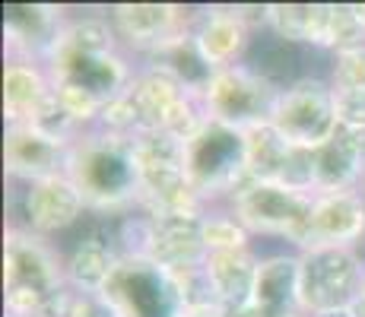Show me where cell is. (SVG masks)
<instances>
[{
    "instance_id": "obj_1",
    "label": "cell",
    "mask_w": 365,
    "mask_h": 317,
    "mask_svg": "<svg viewBox=\"0 0 365 317\" xmlns=\"http://www.w3.org/2000/svg\"><path fill=\"white\" fill-rule=\"evenodd\" d=\"M67 175L83 190L89 213H124L140 203L133 140L83 130L70 146Z\"/></svg>"
},
{
    "instance_id": "obj_2",
    "label": "cell",
    "mask_w": 365,
    "mask_h": 317,
    "mask_svg": "<svg viewBox=\"0 0 365 317\" xmlns=\"http://www.w3.org/2000/svg\"><path fill=\"white\" fill-rule=\"evenodd\" d=\"M6 317H23L54 301L67 289L64 257L51 241L10 225L4 244Z\"/></svg>"
},
{
    "instance_id": "obj_3",
    "label": "cell",
    "mask_w": 365,
    "mask_h": 317,
    "mask_svg": "<svg viewBox=\"0 0 365 317\" xmlns=\"http://www.w3.org/2000/svg\"><path fill=\"white\" fill-rule=\"evenodd\" d=\"M312 194H299L279 181H245L222 207L232 209V216L251 235L277 238L296 251L312 216Z\"/></svg>"
},
{
    "instance_id": "obj_4",
    "label": "cell",
    "mask_w": 365,
    "mask_h": 317,
    "mask_svg": "<svg viewBox=\"0 0 365 317\" xmlns=\"http://www.w3.org/2000/svg\"><path fill=\"white\" fill-rule=\"evenodd\" d=\"M187 175L210 207H222L248 178L245 137L235 127L207 121L187 143Z\"/></svg>"
},
{
    "instance_id": "obj_5",
    "label": "cell",
    "mask_w": 365,
    "mask_h": 317,
    "mask_svg": "<svg viewBox=\"0 0 365 317\" xmlns=\"http://www.w3.org/2000/svg\"><path fill=\"white\" fill-rule=\"evenodd\" d=\"M365 283V260L356 248L299 251V305L305 314L353 305Z\"/></svg>"
},
{
    "instance_id": "obj_6",
    "label": "cell",
    "mask_w": 365,
    "mask_h": 317,
    "mask_svg": "<svg viewBox=\"0 0 365 317\" xmlns=\"http://www.w3.org/2000/svg\"><path fill=\"white\" fill-rule=\"evenodd\" d=\"M270 124L292 146H308V150L324 146L340 130L331 80L314 73L289 86L286 93H279L270 111Z\"/></svg>"
},
{
    "instance_id": "obj_7",
    "label": "cell",
    "mask_w": 365,
    "mask_h": 317,
    "mask_svg": "<svg viewBox=\"0 0 365 317\" xmlns=\"http://www.w3.org/2000/svg\"><path fill=\"white\" fill-rule=\"evenodd\" d=\"M13 207H16V216H19V222L13 225L45 238V241L83 225L89 216L86 197L73 185L70 175H54V178L35 181V185H23L16 190V203Z\"/></svg>"
},
{
    "instance_id": "obj_8",
    "label": "cell",
    "mask_w": 365,
    "mask_h": 317,
    "mask_svg": "<svg viewBox=\"0 0 365 317\" xmlns=\"http://www.w3.org/2000/svg\"><path fill=\"white\" fill-rule=\"evenodd\" d=\"M102 298L118 317H178L181 301L165 270L140 257H121Z\"/></svg>"
},
{
    "instance_id": "obj_9",
    "label": "cell",
    "mask_w": 365,
    "mask_h": 317,
    "mask_svg": "<svg viewBox=\"0 0 365 317\" xmlns=\"http://www.w3.org/2000/svg\"><path fill=\"white\" fill-rule=\"evenodd\" d=\"M277 89L267 86L261 76H255L248 67L235 63V67L216 70L210 86L203 89L200 102L210 121H220L235 130L255 127L270 121L273 102H277Z\"/></svg>"
},
{
    "instance_id": "obj_10",
    "label": "cell",
    "mask_w": 365,
    "mask_h": 317,
    "mask_svg": "<svg viewBox=\"0 0 365 317\" xmlns=\"http://www.w3.org/2000/svg\"><path fill=\"white\" fill-rule=\"evenodd\" d=\"M105 13L121 41V51L130 58H146L168 35L191 26L197 16V10L178 4H115Z\"/></svg>"
},
{
    "instance_id": "obj_11",
    "label": "cell",
    "mask_w": 365,
    "mask_h": 317,
    "mask_svg": "<svg viewBox=\"0 0 365 317\" xmlns=\"http://www.w3.org/2000/svg\"><path fill=\"white\" fill-rule=\"evenodd\" d=\"M365 241V194L359 190H336L314 194L312 216L296 251L308 248H359Z\"/></svg>"
},
{
    "instance_id": "obj_12",
    "label": "cell",
    "mask_w": 365,
    "mask_h": 317,
    "mask_svg": "<svg viewBox=\"0 0 365 317\" xmlns=\"http://www.w3.org/2000/svg\"><path fill=\"white\" fill-rule=\"evenodd\" d=\"M67 140H58L51 133L38 130L32 124H6L4 137V165L10 181L16 185H35V181L67 175L70 162Z\"/></svg>"
},
{
    "instance_id": "obj_13",
    "label": "cell",
    "mask_w": 365,
    "mask_h": 317,
    "mask_svg": "<svg viewBox=\"0 0 365 317\" xmlns=\"http://www.w3.org/2000/svg\"><path fill=\"white\" fill-rule=\"evenodd\" d=\"M64 6L51 4H10L4 16V38L10 61L48 63L64 32Z\"/></svg>"
},
{
    "instance_id": "obj_14",
    "label": "cell",
    "mask_w": 365,
    "mask_h": 317,
    "mask_svg": "<svg viewBox=\"0 0 365 317\" xmlns=\"http://www.w3.org/2000/svg\"><path fill=\"white\" fill-rule=\"evenodd\" d=\"M299 311V251H277L257 264L251 301L226 317H292Z\"/></svg>"
},
{
    "instance_id": "obj_15",
    "label": "cell",
    "mask_w": 365,
    "mask_h": 317,
    "mask_svg": "<svg viewBox=\"0 0 365 317\" xmlns=\"http://www.w3.org/2000/svg\"><path fill=\"white\" fill-rule=\"evenodd\" d=\"M194 38H197L200 54L213 70H226L245 61L255 38V29L242 19L235 6H197L194 16Z\"/></svg>"
},
{
    "instance_id": "obj_16",
    "label": "cell",
    "mask_w": 365,
    "mask_h": 317,
    "mask_svg": "<svg viewBox=\"0 0 365 317\" xmlns=\"http://www.w3.org/2000/svg\"><path fill=\"white\" fill-rule=\"evenodd\" d=\"M318 51L299 45V41H289L283 35H277L273 29H261L251 38V48L245 54L242 67H248L255 76H261L267 86H273L277 93H286L289 86L302 83L312 73V58Z\"/></svg>"
},
{
    "instance_id": "obj_17",
    "label": "cell",
    "mask_w": 365,
    "mask_h": 317,
    "mask_svg": "<svg viewBox=\"0 0 365 317\" xmlns=\"http://www.w3.org/2000/svg\"><path fill=\"white\" fill-rule=\"evenodd\" d=\"M207 257L203 244V213H153L146 260L172 273L200 264Z\"/></svg>"
},
{
    "instance_id": "obj_18",
    "label": "cell",
    "mask_w": 365,
    "mask_h": 317,
    "mask_svg": "<svg viewBox=\"0 0 365 317\" xmlns=\"http://www.w3.org/2000/svg\"><path fill=\"white\" fill-rule=\"evenodd\" d=\"M83 225H86V232L64 254V279L70 289H80V292H102L108 286L111 273L121 264V254L115 251V244L102 232L96 213H89Z\"/></svg>"
},
{
    "instance_id": "obj_19",
    "label": "cell",
    "mask_w": 365,
    "mask_h": 317,
    "mask_svg": "<svg viewBox=\"0 0 365 317\" xmlns=\"http://www.w3.org/2000/svg\"><path fill=\"white\" fill-rule=\"evenodd\" d=\"M128 95H130L133 111H137L140 133H159L165 130L168 118L178 108L181 98L187 95V89L172 73H165V70L140 67L128 86Z\"/></svg>"
},
{
    "instance_id": "obj_20",
    "label": "cell",
    "mask_w": 365,
    "mask_h": 317,
    "mask_svg": "<svg viewBox=\"0 0 365 317\" xmlns=\"http://www.w3.org/2000/svg\"><path fill=\"white\" fill-rule=\"evenodd\" d=\"M257 264H261V254H255V248L251 251H213L203 257V270L210 276V286H213L222 314L242 311L251 301Z\"/></svg>"
},
{
    "instance_id": "obj_21",
    "label": "cell",
    "mask_w": 365,
    "mask_h": 317,
    "mask_svg": "<svg viewBox=\"0 0 365 317\" xmlns=\"http://www.w3.org/2000/svg\"><path fill=\"white\" fill-rule=\"evenodd\" d=\"M54 95V80L45 63L6 61L4 67V111L6 124H32Z\"/></svg>"
},
{
    "instance_id": "obj_22",
    "label": "cell",
    "mask_w": 365,
    "mask_h": 317,
    "mask_svg": "<svg viewBox=\"0 0 365 317\" xmlns=\"http://www.w3.org/2000/svg\"><path fill=\"white\" fill-rule=\"evenodd\" d=\"M194 26V23H191ZM185 26L175 35H168L159 48H153L150 54L143 58V67H156L172 73L187 93L203 95V89L210 86V80L216 76V70L207 63V58L200 54L197 38H194V29Z\"/></svg>"
},
{
    "instance_id": "obj_23",
    "label": "cell",
    "mask_w": 365,
    "mask_h": 317,
    "mask_svg": "<svg viewBox=\"0 0 365 317\" xmlns=\"http://www.w3.org/2000/svg\"><path fill=\"white\" fill-rule=\"evenodd\" d=\"M314 156H318V194H336V190L362 187L365 159L353 146L346 127H340L324 146H318Z\"/></svg>"
},
{
    "instance_id": "obj_24",
    "label": "cell",
    "mask_w": 365,
    "mask_h": 317,
    "mask_svg": "<svg viewBox=\"0 0 365 317\" xmlns=\"http://www.w3.org/2000/svg\"><path fill=\"white\" fill-rule=\"evenodd\" d=\"M245 162H248V178L251 181H279L289 156L292 143L277 130L270 121L245 127Z\"/></svg>"
},
{
    "instance_id": "obj_25",
    "label": "cell",
    "mask_w": 365,
    "mask_h": 317,
    "mask_svg": "<svg viewBox=\"0 0 365 317\" xmlns=\"http://www.w3.org/2000/svg\"><path fill=\"white\" fill-rule=\"evenodd\" d=\"M203 244H207V254L251 251L255 248V235L235 219L229 207H210L203 213Z\"/></svg>"
},
{
    "instance_id": "obj_26",
    "label": "cell",
    "mask_w": 365,
    "mask_h": 317,
    "mask_svg": "<svg viewBox=\"0 0 365 317\" xmlns=\"http://www.w3.org/2000/svg\"><path fill=\"white\" fill-rule=\"evenodd\" d=\"M54 95H58L61 111L73 121L80 130H93L96 121H99L105 98H99L96 93H89L80 83H54Z\"/></svg>"
},
{
    "instance_id": "obj_27",
    "label": "cell",
    "mask_w": 365,
    "mask_h": 317,
    "mask_svg": "<svg viewBox=\"0 0 365 317\" xmlns=\"http://www.w3.org/2000/svg\"><path fill=\"white\" fill-rule=\"evenodd\" d=\"M327 80H331L334 89H356V93H365V45L334 54Z\"/></svg>"
},
{
    "instance_id": "obj_28",
    "label": "cell",
    "mask_w": 365,
    "mask_h": 317,
    "mask_svg": "<svg viewBox=\"0 0 365 317\" xmlns=\"http://www.w3.org/2000/svg\"><path fill=\"white\" fill-rule=\"evenodd\" d=\"M61 317H118L115 308L102 298V292H80V289H64L61 295Z\"/></svg>"
},
{
    "instance_id": "obj_29",
    "label": "cell",
    "mask_w": 365,
    "mask_h": 317,
    "mask_svg": "<svg viewBox=\"0 0 365 317\" xmlns=\"http://www.w3.org/2000/svg\"><path fill=\"white\" fill-rule=\"evenodd\" d=\"M340 127H365V93L356 89H334Z\"/></svg>"
},
{
    "instance_id": "obj_30",
    "label": "cell",
    "mask_w": 365,
    "mask_h": 317,
    "mask_svg": "<svg viewBox=\"0 0 365 317\" xmlns=\"http://www.w3.org/2000/svg\"><path fill=\"white\" fill-rule=\"evenodd\" d=\"M308 317H356V314H353V308L349 305H343V308H327V311H314Z\"/></svg>"
},
{
    "instance_id": "obj_31",
    "label": "cell",
    "mask_w": 365,
    "mask_h": 317,
    "mask_svg": "<svg viewBox=\"0 0 365 317\" xmlns=\"http://www.w3.org/2000/svg\"><path fill=\"white\" fill-rule=\"evenodd\" d=\"M349 308H353V314H356V317H365V283H362L359 295L353 298V305H349Z\"/></svg>"
},
{
    "instance_id": "obj_32",
    "label": "cell",
    "mask_w": 365,
    "mask_h": 317,
    "mask_svg": "<svg viewBox=\"0 0 365 317\" xmlns=\"http://www.w3.org/2000/svg\"><path fill=\"white\" fill-rule=\"evenodd\" d=\"M178 317H226V314L216 311V308H200V311H181Z\"/></svg>"
},
{
    "instance_id": "obj_33",
    "label": "cell",
    "mask_w": 365,
    "mask_h": 317,
    "mask_svg": "<svg viewBox=\"0 0 365 317\" xmlns=\"http://www.w3.org/2000/svg\"><path fill=\"white\" fill-rule=\"evenodd\" d=\"M356 13H359V19H362V26H365V4H356Z\"/></svg>"
},
{
    "instance_id": "obj_34",
    "label": "cell",
    "mask_w": 365,
    "mask_h": 317,
    "mask_svg": "<svg viewBox=\"0 0 365 317\" xmlns=\"http://www.w3.org/2000/svg\"><path fill=\"white\" fill-rule=\"evenodd\" d=\"M292 317H308V314H305V311H299V314H292Z\"/></svg>"
},
{
    "instance_id": "obj_35",
    "label": "cell",
    "mask_w": 365,
    "mask_h": 317,
    "mask_svg": "<svg viewBox=\"0 0 365 317\" xmlns=\"http://www.w3.org/2000/svg\"><path fill=\"white\" fill-rule=\"evenodd\" d=\"M362 194H365V178H362Z\"/></svg>"
}]
</instances>
